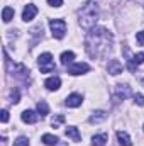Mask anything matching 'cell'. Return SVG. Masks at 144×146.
<instances>
[{"label":"cell","instance_id":"cell-11","mask_svg":"<svg viewBox=\"0 0 144 146\" xmlns=\"http://www.w3.org/2000/svg\"><path fill=\"white\" fill-rule=\"evenodd\" d=\"M143 63H144V53H137V54H134L129 60V70L131 72H136L137 65H143Z\"/></svg>","mask_w":144,"mask_h":146},{"label":"cell","instance_id":"cell-7","mask_svg":"<svg viewBox=\"0 0 144 146\" xmlns=\"http://www.w3.org/2000/svg\"><path fill=\"white\" fill-rule=\"evenodd\" d=\"M107 72L110 75H120L124 72V66H122V63L119 60H110L107 63Z\"/></svg>","mask_w":144,"mask_h":146},{"label":"cell","instance_id":"cell-4","mask_svg":"<svg viewBox=\"0 0 144 146\" xmlns=\"http://www.w3.org/2000/svg\"><path fill=\"white\" fill-rule=\"evenodd\" d=\"M49 27L54 39H63L66 34V22L63 19H51L49 21Z\"/></svg>","mask_w":144,"mask_h":146},{"label":"cell","instance_id":"cell-20","mask_svg":"<svg viewBox=\"0 0 144 146\" xmlns=\"http://www.w3.org/2000/svg\"><path fill=\"white\" fill-rule=\"evenodd\" d=\"M37 112L41 114V117H44V115L49 114V107H48L46 100H39V102H37Z\"/></svg>","mask_w":144,"mask_h":146},{"label":"cell","instance_id":"cell-9","mask_svg":"<svg viewBox=\"0 0 144 146\" xmlns=\"http://www.w3.org/2000/svg\"><path fill=\"white\" fill-rule=\"evenodd\" d=\"M88 70H90V66L87 63H75L73 66L68 68V73L70 75H81V73H87Z\"/></svg>","mask_w":144,"mask_h":146},{"label":"cell","instance_id":"cell-25","mask_svg":"<svg viewBox=\"0 0 144 146\" xmlns=\"http://www.w3.org/2000/svg\"><path fill=\"white\" fill-rule=\"evenodd\" d=\"M136 39H137V42H139L141 46H144V31H139V33L136 34Z\"/></svg>","mask_w":144,"mask_h":146},{"label":"cell","instance_id":"cell-10","mask_svg":"<svg viewBox=\"0 0 144 146\" xmlns=\"http://www.w3.org/2000/svg\"><path fill=\"white\" fill-rule=\"evenodd\" d=\"M81 102H83V99H81L80 94H71V95L66 97V102L65 104H66V107H80Z\"/></svg>","mask_w":144,"mask_h":146},{"label":"cell","instance_id":"cell-16","mask_svg":"<svg viewBox=\"0 0 144 146\" xmlns=\"http://www.w3.org/2000/svg\"><path fill=\"white\" fill-rule=\"evenodd\" d=\"M107 139H108V136L105 134V133L97 134V136L92 138V146H105L107 145Z\"/></svg>","mask_w":144,"mask_h":146},{"label":"cell","instance_id":"cell-3","mask_svg":"<svg viewBox=\"0 0 144 146\" xmlns=\"http://www.w3.org/2000/svg\"><path fill=\"white\" fill-rule=\"evenodd\" d=\"M5 68H7V72L9 73L15 75L17 78L26 80V78L29 76V70H27V66H24V65H17V63H12V60H9V56H7V53H5Z\"/></svg>","mask_w":144,"mask_h":146},{"label":"cell","instance_id":"cell-26","mask_svg":"<svg viewBox=\"0 0 144 146\" xmlns=\"http://www.w3.org/2000/svg\"><path fill=\"white\" fill-rule=\"evenodd\" d=\"M10 99H12V100H10L12 104H17V102H19V90H14V92H12V97H10Z\"/></svg>","mask_w":144,"mask_h":146},{"label":"cell","instance_id":"cell-2","mask_svg":"<svg viewBox=\"0 0 144 146\" xmlns=\"http://www.w3.org/2000/svg\"><path fill=\"white\" fill-rule=\"evenodd\" d=\"M78 19H80V26L85 31L93 29L95 22L98 21V5H97V0H87L80 7V10H78Z\"/></svg>","mask_w":144,"mask_h":146},{"label":"cell","instance_id":"cell-6","mask_svg":"<svg viewBox=\"0 0 144 146\" xmlns=\"http://www.w3.org/2000/svg\"><path fill=\"white\" fill-rule=\"evenodd\" d=\"M131 94H132V90H131L129 85H115V92L112 95V100H114V104H117V102L127 99Z\"/></svg>","mask_w":144,"mask_h":146},{"label":"cell","instance_id":"cell-28","mask_svg":"<svg viewBox=\"0 0 144 146\" xmlns=\"http://www.w3.org/2000/svg\"><path fill=\"white\" fill-rule=\"evenodd\" d=\"M0 119H2V122H3V124H5V122H7V121H9V110H2V115H0Z\"/></svg>","mask_w":144,"mask_h":146},{"label":"cell","instance_id":"cell-23","mask_svg":"<svg viewBox=\"0 0 144 146\" xmlns=\"http://www.w3.org/2000/svg\"><path fill=\"white\" fill-rule=\"evenodd\" d=\"M14 146H29V139L26 136H20L14 141Z\"/></svg>","mask_w":144,"mask_h":146},{"label":"cell","instance_id":"cell-21","mask_svg":"<svg viewBox=\"0 0 144 146\" xmlns=\"http://www.w3.org/2000/svg\"><path fill=\"white\" fill-rule=\"evenodd\" d=\"M73 60H75V53H73V51H65V53L61 54V63H63V65L71 63Z\"/></svg>","mask_w":144,"mask_h":146},{"label":"cell","instance_id":"cell-8","mask_svg":"<svg viewBox=\"0 0 144 146\" xmlns=\"http://www.w3.org/2000/svg\"><path fill=\"white\" fill-rule=\"evenodd\" d=\"M36 14H37V7H36V5H32V3H29V5H26V7H24L22 21L29 22V21H32V19L36 17Z\"/></svg>","mask_w":144,"mask_h":146},{"label":"cell","instance_id":"cell-1","mask_svg":"<svg viewBox=\"0 0 144 146\" xmlns=\"http://www.w3.org/2000/svg\"><path fill=\"white\" fill-rule=\"evenodd\" d=\"M112 42L114 37L110 31H107L105 27H93L85 37V51L93 60L105 58L112 49Z\"/></svg>","mask_w":144,"mask_h":146},{"label":"cell","instance_id":"cell-13","mask_svg":"<svg viewBox=\"0 0 144 146\" xmlns=\"http://www.w3.org/2000/svg\"><path fill=\"white\" fill-rule=\"evenodd\" d=\"M44 87H46L48 90H58V88L61 87V78H59V76H51V78H48V80L44 82Z\"/></svg>","mask_w":144,"mask_h":146},{"label":"cell","instance_id":"cell-15","mask_svg":"<svg viewBox=\"0 0 144 146\" xmlns=\"http://www.w3.org/2000/svg\"><path fill=\"white\" fill-rule=\"evenodd\" d=\"M117 139H119V145L120 146H132V141H131L129 134L124 133V131H117Z\"/></svg>","mask_w":144,"mask_h":146},{"label":"cell","instance_id":"cell-18","mask_svg":"<svg viewBox=\"0 0 144 146\" xmlns=\"http://www.w3.org/2000/svg\"><path fill=\"white\" fill-rule=\"evenodd\" d=\"M2 19H3V22H10V21L14 19V9H12V7H3V10H2Z\"/></svg>","mask_w":144,"mask_h":146},{"label":"cell","instance_id":"cell-12","mask_svg":"<svg viewBox=\"0 0 144 146\" xmlns=\"http://www.w3.org/2000/svg\"><path fill=\"white\" fill-rule=\"evenodd\" d=\"M20 117H22V121L26 124H34V122H37V119H39V114H36L34 110H24Z\"/></svg>","mask_w":144,"mask_h":146},{"label":"cell","instance_id":"cell-17","mask_svg":"<svg viewBox=\"0 0 144 146\" xmlns=\"http://www.w3.org/2000/svg\"><path fill=\"white\" fill-rule=\"evenodd\" d=\"M65 133H66L68 138H71L73 141H80V139H81V136H80V133H78V127H75V126H68Z\"/></svg>","mask_w":144,"mask_h":146},{"label":"cell","instance_id":"cell-5","mask_svg":"<svg viewBox=\"0 0 144 146\" xmlns=\"http://www.w3.org/2000/svg\"><path fill=\"white\" fill-rule=\"evenodd\" d=\"M37 65H39L41 73H51L54 68H56V65H54V61H53L51 53H42V54L37 58Z\"/></svg>","mask_w":144,"mask_h":146},{"label":"cell","instance_id":"cell-27","mask_svg":"<svg viewBox=\"0 0 144 146\" xmlns=\"http://www.w3.org/2000/svg\"><path fill=\"white\" fill-rule=\"evenodd\" d=\"M48 3L51 7H61L63 5V0H48Z\"/></svg>","mask_w":144,"mask_h":146},{"label":"cell","instance_id":"cell-24","mask_svg":"<svg viewBox=\"0 0 144 146\" xmlns=\"http://www.w3.org/2000/svg\"><path fill=\"white\" fill-rule=\"evenodd\" d=\"M134 102H136L137 106H144V95L143 94H136V95H134Z\"/></svg>","mask_w":144,"mask_h":146},{"label":"cell","instance_id":"cell-22","mask_svg":"<svg viewBox=\"0 0 144 146\" xmlns=\"http://www.w3.org/2000/svg\"><path fill=\"white\" fill-rule=\"evenodd\" d=\"M63 122H65V115H63V114H58V115H54V117L51 119V126H53L54 129H56V127H59Z\"/></svg>","mask_w":144,"mask_h":146},{"label":"cell","instance_id":"cell-14","mask_svg":"<svg viewBox=\"0 0 144 146\" xmlns=\"http://www.w3.org/2000/svg\"><path fill=\"white\" fill-rule=\"evenodd\" d=\"M107 119V112L105 110H97V112H93L92 115H90V124H98V122H102V121H105Z\"/></svg>","mask_w":144,"mask_h":146},{"label":"cell","instance_id":"cell-19","mask_svg":"<svg viewBox=\"0 0 144 146\" xmlns=\"http://www.w3.org/2000/svg\"><path fill=\"white\" fill-rule=\"evenodd\" d=\"M41 139H42L44 145H48V146H54V145H58V141H59V139H58L56 136H53V134H42Z\"/></svg>","mask_w":144,"mask_h":146}]
</instances>
